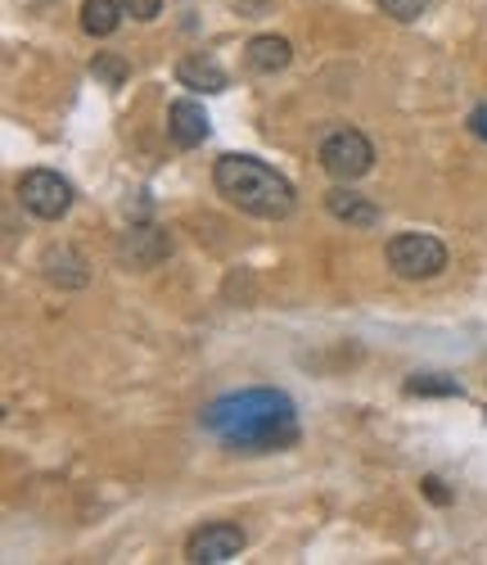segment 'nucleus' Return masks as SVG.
I'll return each instance as SVG.
<instances>
[{
    "mask_svg": "<svg viewBox=\"0 0 487 565\" xmlns=\"http://www.w3.org/2000/svg\"><path fill=\"white\" fill-rule=\"evenodd\" d=\"M41 271H45V280H51V286H59V290H82L86 280H90L86 258H82L77 249H51V254L41 258Z\"/></svg>",
    "mask_w": 487,
    "mask_h": 565,
    "instance_id": "11",
    "label": "nucleus"
},
{
    "mask_svg": "<svg viewBox=\"0 0 487 565\" xmlns=\"http://www.w3.org/2000/svg\"><path fill=\"white\" fill-rule=\"evenodd\" d=\"M122 0H82V32L86 36H113L122 28Z\"/></svg>",
    "mask_w": 487,
    "mask_h": 565,
    "instance_id": "13",
    "label": "nucleus"
},
{
    "mask_svg": "<svg viewBox=\"0 0 487 565\" xmlns=\"http://www.w3.org/2000/svg\"><path fill=\"white\" fill-rule=\"evenodd\" d=\"M402 390L411 398H461V381H456V375H411Z\"/></svg>",
    "mask_w": 487,
    "mask_h": 565,
    "instance_id": "14",
    "label": "nucleus"
},
{
    "mask_svg": "<svg viewBox=\"0 0 487 565\" xmlns=\"http://www.w3.org/2000/svg\"><path fill=\"white\" fill-rule=\"evenodd\" d=\"M469 131H474L478 140H487V105H478V109L469 114Z\"/></svg>",
    "mask_w": 487,
    "mask_h": 565,
    "instance_id": "19",
    "label": "nucleus"
},
{
    "mask_svg": "<svg viewBox=\"0 0 487 565\" xmlns=\"http://www.w3.org/2000/svg\"><path fill=\"white\" fill-rule=\"evenodd\" d=\"M176 82H181L185 90H199V96H217V90L230 86L226 68H221L213 55H185V60L176 64Z\"/></svg>",
    "mask_w": 487,
    "mask_h": 565,
    "instance_id": "8",
    "label": "nucleus"
},
{
    "mask_svg": "<svg viewBox=\"0 0 487 565\" xmlns=\"http://www.w3.org/2000/svg\"><path fill=\"white\" fill-rule=\"evenodd\" d=\"M375 6H379L388 19H398V23H415V19L429 10V0H375Z\"/></svg>",
    "mask_w": 487,
    "mask_h": 565,
    "instance_id": "15",
    "label": "nucleus"
},
{
    "mask_svg": "<svg viewBox=\"0 0 487 565\" xmlns=\"http://www.w3.org/2000/svg\"><path fill=\"white\" fill-rule=\"evenodd\" d=\"M388 267H393L402 280H433L447 267V245L437 235L424 231H402L388 241Z\"/></svg>",
    "mask_w": 487,
    "mask_h": 565,
    "instance_id": "3",
    "label": "nucleus"
},
{
    "mask_svg": "<svg viewBox=\"0 0 487 565\" xmlns=\"http://www.w3.org/2000/svg\"><path fill=\"white\" fill-rule=\"evenodd\" d=\"M325 209H329V217H338V222H348V226H361V231H370V226H379V209L366 200V195H357V191H348V185H334V191L325 195Z\"/></svg>",
    "mask_w": 487,
    "mask_h": 565,
    "instance_id": "10",
    "label": "nucleus"
},
{
    "mask_svg": "<svg viewBox=\"0 0 487 565\" xmlns=\"http://www.w3.org/2000/svg\"><path fill=\"white\" fill-rule=\"evenodd\" d=\"M424 498H429L433 507H447V502H452V493L443 489V480H437V476H424Z\"/></svg>",
    "mask_w": 487,
    "mask_h": 565,
    "instance_id": "18",
    "label": "nucleus"
},
{
    "mask_svg": "<svg viewBox=\"0 0 487 565\" xmlns=\"http://www.w3.org/2000/svg\"><path fill=\"white\" fill-rule=\"evenodd\" d=\"M122 10L136 19V23H154L163 14V0H122Z\"/></svg>",
    "mask_w": 487,
    "mask_h": 565,
    "instance_id": "17",
    "label": "nucleus"
},
{
    "mask_svg": "<svg viewBox=\"0 0 487 565\" xmlns=\"http://www.w3.org/2000/svg\"><path fill=\"white\" fill-rule=\"evenodd\" d=\"M19 204L41 222H59L73 209V185L51 168H32L19 177Z\"/></svg>",
    "mask_w": 487,
    "mask_h": 565,
    "instance_id": "5",
    "label": "nucleus"
},
{
    "mask_svg": "<svg viewBox=\"0 0 487 565\" xmlns=\"http://www.w3.org/2000/svg\"><path fill=\"white\" fill-rule=\"evenodd\" d=\"M167 136L176 140L181 150L204 146V140H208V114H204V105H194V100H176V105L167 109Z\"/></svg>",
    "mask_w": 487,
    "mask_h": 565,
    "instance_id": "9",
    "label": "nucleus"
},
{
    "mask_svg": "<svg viewBox=\"0 0 487 565\" xmlns=\"http://www.w3.org/2000/svg\"><path fill=\"white\" fill-rule=\"evenodd\" d=\"M244 60H249L253 73H280V68H289V60H294V45H289L284 36H275V32H262V36L249 41Z\"/></svg>",
    "mask_w": 487,
    "mask_h": 565,
    "instance_id": "12",
    "label": "nucleus"
},
{
    "mask_svg": "<svg viewBox=\"0 0 487 565\" xmlns=\"http://www.w3.org/2000/svg\"><path fill=\"white\" fill-rule=\"evenodd\" d=\"M321 168L334 177V181H357L375 168V146L357 131V127H334L325 140H321V150H316Z\"/></svg>",
    "mask_w": 487,
    "mask_h": 565,
    "instance_id": "4",
    "label": "nucleus"
},
{
    "mask_svg": "<svg viewBox=\"0 0 487 565\" xmlns=\"http://www.w3.org/2000/svg\"><path fill=\"white\" fill-rule=\"evenodd\" d=\"M244 530L230 525V521H217V525H204V530H194L190 543H185V561L194 565H226L244 552Z\"/></svg>",
    "mask_w": 487,
    "mask_h": 565,
    "instance_id": "6",
    "label": "nucleus"
},
{
    "mask_svg": "<svg viewBox=\"0 0 487 565\" xmlns=\"http://www.w3.org/2000/svg\"><path fill=\"white\" fill-rule=\"evenodd\" d=\"M167 254H172V241H167V231H159V226H131L122 235V245H118V258L127 267H136V271L163 263Z\"/></svg>",
    "mask_w": 487,
    "mask_h": 565,
    "instance_id": "7",
    "label": "nucleus"
},
{
    "mask_svg": "<svg viewBox=\"0 0 487 565\" xmlns=\"http://www.w3.org/2000/svg\"><path fill=\"white\" fill-rule=\"evenodd\" d=\"M90 73L100 77V82H109V86H122V82H127V64H122L118 55H95V60H90Z\"/></svg>",
    "mask_w": 487,
    "mask_h": 565,
    "instance_id": "16",
    "label": "nucleus"
},
{
    "mask_svg": "<svg viewBox=\"0 0 487 565\" xmlns=\"http://www.w3.org/2000/svg\"><path fill=\"white\" fill-rule=\"evenodd\" d=\"M213 185L226 204H235L249 217H262V222H280L299 204L294 185H289L275 168H267L262 159H249V154H221L213 163Z\"/></svg>",
    "mask_w": 487,
    "mask_h": 565,
    "instance_id": "2",
    "label": "nucleus"
},
{
    "mask_svg": "<svg viewBox=\"0 0 487 565\" xmlns=\"http://www.w3.org/2000/svg\"><path fill=\"white\" fill-rule=\"evenodd\" d=\"M204 430L226 448L244 457L284 452L299 444V407L284 390H239L221 394L204 407Z\"/></svg>",
    "mask_w": 487,
    "mask_h": 565,
    "instance_id": "1",
    "label": "nucleus"
}]
</instances>
